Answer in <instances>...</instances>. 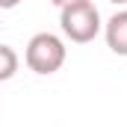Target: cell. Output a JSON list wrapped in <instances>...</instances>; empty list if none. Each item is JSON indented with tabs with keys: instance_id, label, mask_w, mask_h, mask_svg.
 <instances>
[{
	"instance_id": "obj_1",
	"label": "cell",
	"mask_w": 127,
	"mask_h": 127,
	"mask_svg": "<svg viewBox=\"0 0 127 127\" xmlns=\"http://www.w3.org/2000/svg\"><path fill=\"white\" fill-rule=\"evenodd\" d=\"M65 56H68V47L59 35L53 32H35L30 41H27V50H24V62L32 74H56L65 65Z\"/></svg>"
},
{
	"instance_id": "obj_2",
	"label": "cell",
	"mask_w": 127,
	"mask_h": 127,
	"mask_svg": "<svg viewBox=\"0 0 127 127\" xmlns=\"http://www.w3.org/2000/svg\"><path fill=\"white\" fill-rule=\"evenodd\" d=\"M59 27H62L65 38H71L74 44H89V41L97 38V32L103 30L100 12H97V6L92 0L62 6L59 9Z\"/></svg>"
},
{
	"instance_id": "obj_3",
	"label": "cell",
	"mask_w": 127,
	"mask_h": 127,
	"mask_svg": "<svg viewBox=\"0 0 127 127\" xmlns=\"http://www.w3.org/2000/svg\"><path fill=\"white\" fill-rule=\"evenodd\" d=\"M103 38H106V47L118 56H127V9L115 12L106 24H103Z\"/></svg>"
},
{
	"instance_id": "obj_4",
	"label": "cell",
	"mask_w": 127,
	"mask_h": 127,
	"mask_svg": "<svg viewBox=\"0 0 127 127\" xmlns=\"http://www.w3.org/2000/svg\"><path fill=\"white\" fill-rule=\"evenodd\" d=\"M18 53H15V47H9V44H0V83H6V80H12L15 74H18Z\"/></svg>"
},
{
	"instance_id": "obj_5",
	"label": "cell",
	"mask_w": 127,
	"mask_h": 127,
	"mask_svg": "<svg viewBox=\"0 0 127 127\" xmlns=\"http://www.w3.org/2000/svg\"><path fill=\"white\" fill-rule=\"evenodd\" d=\"M21 0H0V9H15Z\"/></svg>"
},
{
	"instance_id": "obj_6",
	"label": "cell",
	"mask_w": 127,
	"mask_h": 127,
	"mask_svg": "<svg viewBox=\"0 0 127 127\" xmlns=\"http://www.w3.org/2000/svg\"><path fill=\"white\" fill-rule=\"evenodd\" d=\"M50 3H53V6H59V9H62V6H71V3H83V0H50Z\"/></svg>"
},
{
	"instance_id": "obj_7",
	"label": "cell",
	"mask_w": 127,
	"mask_h": 127,
	"mask_svg": "<svg viewBox=\"0 0 127 127\" xmlns=\"http://www.w3.org/2000/svg\"><path fill=\"white\" fill-rule=\"evenodd\" d=\"M109 3H115V6H127V0H109Z\"/></svg>"
}]
</instances>
